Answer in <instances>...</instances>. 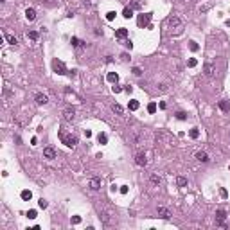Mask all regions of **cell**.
<instances>
[{
    "label": "cell",
    "mask_w": 230,
    "mask_h": 230,
    "mask_svg": "<svg viewBox=\"0 0 230 230\" xmlns=\"http://www.w3.org/2000/svg\"><path fill=\"white\" fill-rule=\"evenodd\" d=\"M113 18H115V13H113V11H110V13H106V20H108V22H112Z\"/></svg>",
    "instance_id": "e575fe53"
},
{
    "label": "cell",
    "mask_w": 230,
    "mask_h": 230,
    "mask_svg": "<svg viewBox=\"0 0 230 230\" xmlns=\"http://www.w3.org/2000/svg\"><path fill=\"white\" fill-rule=\"evenodd\" d=\"M219 194L223 196V198H227V191H225V189H221V191H219Z\"/></svg>",
    "instance_id": "ee69618b"
},
{
    "label": "cell",
    "mask_w": 230,
    "mask_h": 230,
    "mask_svg": "<svg viewBox=\"0 0 230 230\" xmlns=\"http://www.w3.org/2000/svg\"><path fill=\"white\" fill-rule=\"evenodd\" d=\"M189 47H191V50H198V43H196V42H189Z\"/></svg>",
    "instance_id": "8d00e7d4"
},
{
    "label": "cell",
    "mask_w": 230,
    "mask_h": 230,
    "mask_svg": "<svg viewBox=\"0 0 230 230\" xmlns=\"http://www.w3.org/2000/svg\"><path fill=\"white\" fill-rule=\"evenodd\" d=\"M122 16H124V18H131V16H133V9H131V7H124Z\"/></svg>",
    "instance_id": "d4e9b609"
},
{
    "label": "cell",
    "mask_w": 230,
    "mask_h": 230,
    "mask_svg": "<svg viewBox=\"0 0 230 230\" xmlns=\"http://www.w3.org/2000/svg\"><path fill=\"white\" fill-rule=\"evenodd\" d=\"M27 218H29V219H34V218H36V210H29V212H27Z\"/></svg>",
    "instance_id": "f35d334b"
},
{
    "label": "cell",
    "mask_w": 230,
    "mask_h": 230,
    "mask_svg": "<svg viewBox=\"0 0 230 230\" xmlns=\"http://www.w3.org/2000/svg\"><path fill=\"white\" fill-rule=\"evenodd\" d=\"M70 43H72V47H76V49H81V47H85V45H86V43L83 42V40H79V38H76V36H72Z\"/></svg>",
    "instance_id": "4fadbf2b"
},
{
    "label": "cell",
    "mask_w": 230,
    "mask_h": 230,
    "mask_svg": "<svg viewBox=\"0 0 230 230\" xmlns=\"http://www.w3.org/2000/svg\"><path fill=\"white\" fill-rule=\"evenodd\" d=\"M131 90H133V86H131V85H124V92L131 93Z\"/></svg>",
    "instance_id": "60d3db41"
},
{
    "label": "cell",
    "mask_w": 230,
    "mask_h": 230,
    "mask_svg": "<svg viewBox=\"0 0 230 230\" xmlns=\"http://www.w3.org/2000/svg\"><path fill=\"white\" fill-rule=\"evenodd\" d=\"M176 185H178V187H185V185H187V178H185V176H178V178H176Z\"/></svg>",
    "instance_id": "44dd1931"
},
{
    "label": "cell",
    "mask_w": 230,
    "mask_h": 230,
    "mask_svg": "<svg viewBox=\"0 0 230 230\" xmlns=\"http://www.w3.org/2000/svg\"><path fill=\"white\" fill-rule=\"evenodd\" d=\"M88 187L92 189V191H99V189H101V178H97V176L90 178V182H88Z\"/></svg>",
    "instance_id": "ba28073f"
},
{
    "label": "cell",
    "mask_w": 230,
    "mask_h": 230,
    "mask_svg": "<svg viewBox=\"0 0 230 230\" xmlns=\"http://www.w3.org/2000/svg\"><path fill=\"white\" fill-rule=\"evenodd\" d=\"M31 198H32V192H31V191H27V189H25V191H22V200L29 201Z\"/></svg>",
    "instance_id": "cb8c5ba5"
},
{
    "label": "cell",
    "mask_w": 230,
    "mask_h": 230,
    "mask_svg": "<svg viewBox=\"0 0 230 230\" xmlns=\"http://www.w3.org/2000/svg\"><path fill=\"white\" fill-rule=\"evenodd\" d=\"M131 72L135 74V76H142V69H140V67H133Z\"/></svg>",
    "instance_id": "836d02e7"
},
{
    "label": "cell",
    "mask_w": 230,
    "mask_h": 230,
    "mask_svg": "<svg viewBox=\"0 0 230 230\" xmlns=\"http://www.w3.org/2000/svg\"><path fill=\"white\" fill-rule=\"evenodd\" d=\"M196 158H198L200 162H203V164H205V162H208V155H207L205 151H198V153H196Z\"/></svg>",
    "instance_id": "2e32d148"
},
{
    "label": "cell",
    "mask_w": 230,
    "mask_h": 230,
    "mask_svg": "<svg viewBox=\"0 0 230 230\" xmlns=\"http://www.w3.org/2000/svg\"><path fill=\"white\" fill-rule=\"evenodd\" d=\"M106 79L110 81V83H117V81H119V76H117V74H115V72H108Z\"/></svg>",
    "instance_id": "d6986e66"
},
{
    "label": "cell",
    "mask_w": 230,
    "mask_h": 230,
    "mask_svg": "<svg viewBox=\"0 0 230 230\" xmlns=\"http://www.w3.org/2000/svg\"><path fill=\"white\" fill-rule=\"evenodd\" d=\"M38 205H40V208H47V205H49V201H47L45 198H40V201H38Z\"/></svg>",
    "instance_id": "f1b7e54d"
},
{
    "label": "cell",
    "mask_w": 230,
    "mask_h": 230,
    "mask_svg": "<svg viewBox=\"0 0 230 230\" xmlns=\"http://www.w3.org/2000/svg\"><path fill=\"white\" fill-rule=\"evenodd\" d=\"M61 140H63V144L67 147H76V144H77V137H76V135H63L61 133Z\"/></svg>",
    "instance_id": "3957f363"
},
{
    "label": "cell",
    "mask_w": 230,
    "mask_h": 230,
    "mask_svg": "<svg viewBox=\"0 0 230 230\" xmlns=\"http://www.w3.org/2000/svg\"><path fill=\"white\" fill-rule=\"evenodd\" d=\"M203 72H205V76H208V77H210L212 74L216 72L214 65H212V63H205V65H203Z\"/></svg>",
    "instance_id": "8fae6325"
},
{
    "label": "cell",
    "mask_w": 230,
    "mask_h": 230,
    "mask_svg": "<svg viewBox=\"0 0 230 230\" xmlns=\"http://www.w3.org/2000/svg\"><path fill=\"white\" fill-rule=\"evenodd\" d=\"M58 157V153H56V149H54L52 146H49V147H45L43 149V158H47V160H54Z\"/></svg>",
    "instance_id": "277c9868"
},
{
    "label": "cell",
    "mask_w": 230,
    "mask_h": 230,
    "mask_svg": "<svg viewBox=\"0 0 230 230\" xmlns=\"http://www.w3.org/2000/svg\"><path fill=\"white\" fill-rule=\"evenodd\" d=\"M182 22H180V18L178 16H173V18H169V25L171 27H176V25H180Z\"/></svg>",
    "instance_id": "7402d4cb"
},
{
    "label": "cell",
    "mask_w": 230,
    "mask_h": 230,
    "mask_svg": "<svg viewBox=\"0 0 230 230\" xmlns=\"http://www.w3.org/2000/svg\"><path fill=\"white\" fill-rule=\"evenodd\" d=\"M189 135H191V139H198V137H200V131H198V128H192V130L189 131Z\"/></svg>",
    "instance_id": "4316f807"
},
{
    "label": "cell",
    "mask_w": 230,
    "mask_h": 230,
    "mask_svg": "<svg viewBox=\"0 0 230 230\" xmlns=\"http://www.w3.org/2000/svg\"><path fill=\"white\" fill-rule=\"evenodd\" d=\"M151 182H153V184H157V185H158V184H162V178L158 176V174H151Z\"/></svg>",
    "instance_id": "83f0119b"
},
{
    "label": "cell",
    "mask_w": 230,
    "mask_h": 230,
    "mask_svg": "<svg viewBox=\"0 0 230 230\" xmlns=\"http://www.w3.org/2000/svg\"><path fill=\"white\" fill-rule=\"evenodd\" d=\"M176 119L178 120H185L187 119V113L185 112H176Z\"/></svg>",
    "instance_id": "1f68e13d"
},
{
    "label": "cell",
    "mask_w": 230,
    "mask_h": 230,
    "mask_svg": "<svg viewBox=\"0 0 230 230\" xmlns=\"http://www.w3.org/2000/svg\"><path fill=\"white\" fill-rule=\"evenodd\" d=\"M139 106H140V104H139V101H135V99H131L130 103H128V108H130L131 112H135V110H139Z\"/></svg>",
    "instance_id": "ffe728a7"
},
{
    "label": "cell",
    "mask_w": 230,
    "mask_h": 230,
    "mask_svg": "<svg viewBox=\"0 0 230 230\" xmlns=\"http://www.w3.org/2000/svg\"><path fill=\"white\" fill-rule=\"evenodd\" d=\"M149 20H151L149 13H146V15H139L137 24H139V27H147V25H149Z\"/></svg>",
    "instance_id": "5b68a950"
},
{
    "label": "cell",
    "mask_w": 230,
    "mask_h": 230,
    "mask_svg": "<svg viewBox=\"0 0 230 230\" xmlns=\"http://www.w3.org/2000/svg\"><path fill=\"white\" fill-rule=\"evenodd\" d=\"M122 90H124V88H120L117 83H113V86H112V92H113V93H120Z\"/></svg>",
    "instance_id": "f546056e"
},
{
    "label": "cell",
    "mask_w": 230,
    "mask_h": 230,
    "mask_svg": "<svg viewBox=\"0 0 230 230\" xmlns=\"http://www.w3.org/2000/svg\"><path fill=\"white\" fill-rule=\"evenodd\" d=\"M225 219H227V212L223 210V208H218V210H216V225H218V227H223V228H227Z\"/></svg>",
    "instance_id": "7a4b0ae2"
},
{
    "label": "cell",
    "mask_w": 230,
    "mask_h": 230,
    "mask_svg": "<svg viewBox=\"0 0 230 230\" xmlns=\"http://www.w3.org/2000/svg\"><path fill=\"white\" fill-rule=\"evenodd\" d=\"M97 140H99V144H106V142H108V135L106 133H99L97 135Z\"/></svg>",
    "instance_id": "603a6c76"
},
{
    "label": "cell",
    "mask_w": 230,
    "mask_h": 230,
    "mask_svg": "<svg viewBox=\"0 0 230 230\" xmlns=\"http://www.w3.org/2000/svg\"><path fill=\"white\" fill-rule=\"evenodd\" d=\"M70 221H72V225H79V223H81V218H79V216H74Z\"/></svg>",
    "instance_id": "d590c367"
},
{
    "label": "cell",
    "mask_w": 230,
    "mask_h": 230,
    "mask_svg": "<svg viewBox=\"0 0 230 230\" xmlns=\"http://www.w3.org/2000/svg\"><path fill=\"white\" fill-rule=\"evenodd\" d=\"M27 36H29L31 40H38V38H40V32H38V31H31Z\"/></svg>",
    "instance_id": "4dcf8cb0"
},
{
    "label": "cell",
    "mask_w": 230,
    "mask_h": 230,
    "mask_svg": "<svg viewBox=\"0 0 230 230\" xmlns=\"http://www.w3.org/2000/svg\"><path fill=\"white\" fill-rule=\"evenodd\" d=\"M34 101H36V104H40V106L49 103V99H47L45 93H36V95H34Z\"/></svg>",
    "instance_id": "30bf717a"
},
{
    "label": "cell",
    "mask_w": 230,
    "mask_h": 230,
    "mask_svg": "<svg viewBox=\"0 0 230 230\" xmlns=\"http://www.w3.org/2000/svg\"><path fill=\"white\" fill-rule=\"evenodd\" d=\"M120 192L126 194V192H128V185H120Z\"/></svg>",
    "instance_id": "b9f144b4"
},
{
    "label": "cell",
    "mask_w": 230,
    "mask_h": 230,
    "mask_svg": "<svg viewBox=\"0 0 230 230\" xmlns=\"http://www.w3.org/2000/svg\"><path fill=\"white\" fill-rule=\"evenodd\" d=\"M124 45L128 47V49H133V42H131V40H124Z\"/></svg>",
    "instance_id": "ab89813d"
},
{
    "label": "cell",
    "mask_w": 230,
    "mask_h": 230,
    "mask_svg": "<svg viewBox=\"0 0 230 230\" xmlns=\"http://www.w3.org/2000/svg\"><path fill=\"white\" fill-rule=\"evenodd\" d=\"M219 110L221 112H230V101H219Z\"/></svg>",
    "instance_id": "9a60e30c"
},
{
    "label": "cell",
    "mask_w": 230,
    "mask_h": 230,
    "mask_svg": "<svg viewBox=\"0 0 230 230\" xmlns=\"http://www.w3.org/2000/svg\"><path fill=\"white\" fill-rule=\"evenodd\" d=\"M147 112H149V113H155V112H157V104H155V103H149V104H147Z\"/></svg>",
    "instance_id": "d6a6232c"
},
{
    "label": "cell",
    "mask_w": 230,
    "mask_h": 230,
    "mask_svg": "<svg viewBox=\"0 0 230 230\" xmlns=\"http://www.w3.org/2000/svg\"><path fill=\"white\" fill-rule=\"evenodd\" d=\"M99 218H101V221H103L104 223V225H110V214H108V212H101V216H99Z\"/></svg>",
    "instance_id": "ac0fdd59"
},
{
    "label": "cell",
    "mask_w": 230,
    "mask_h": 230,
    "mask_svg": "<svg viewBox=\"0 0 230 230\" xmlns=\"http://www.w3.org/2000/svg\"><path fill=\"white\" fill-rule=\"evenodd\" d=\"M85 135H86V139H90L92 137V131L90 130H85Z\"/></svg>",
    "instance_id": "7bdbcfd3"
},
{
    "label": "cell",
    "mask_w": 230,
    "mask_h": 230,
    "mask_svg": "<svg viewBox=\"0 0 230 230\" xmlns=\"http://www.w3.org/2000/svg\"><path fill=\"white\" fill-rule=\"evenodd\" d=\"M158 216L164 218V219H169L171 218V212H169V208H165V207H158Z\"/></svg>",
    "instance_id": "7c38bea8"
},
{
    "label": "cell",
    "mask_w": 230,
    "mask_h": 230,
    "mask_svg": "<svg viewBox=\"0 0 230 230\" xmlns=\"http://www.w3.org/2000/svg\"><path fill=\"white\" fill-rule=\"evenodd\" d=\"M135 164H137V165H140V167H146V165H147L146 153H137V155H135Z\"/></svg>",
    "instance_id": "8992f818"
},
{
    "label": "cell",
    "mask_w": 230,
    "mask_h": 230,
    "mask_svg": "<svg viewBox=\"0 0 230 230\" xmlns=\"http://www.w3.org/2000/svg\"><path fill=\"white\" fill-rule=\"evenodd\" d=\"M187 65H189V67H191V69H192V67H196V65H198V61H196L194 58H191V59H189V61H187Z\"/></svg>",
    "instance_id": "74e56055"
},
{
    "label": "cell",
    "mask_w": 230,
    "mask_h": 230,
    "mask_svg": "<svg viewBox=\"0 0 230 230\" xmlns=\"http://www.w3.org/2000/svg\"><path fill=\"white\" fill-rule=\"evenodd\" d=\"M115 38H117V40H122V42H124V40L128 38V29H126V27H120V29H117V31H115Z\"/></svg>",
    "instance_id": "9c48e42d"
},
{
    "label": "cell",
    "mask_w": 230,
    "mask_h": 230,
    "mask_svg": "<svg viewBox=\"0 0 230 230\" xmlns=\"http://www.w3.org/2000/svg\"><path fill=\"white\" fill-rule=\"evenodd\" d=\"M74 117H76V110H74V108H65V112H63V119L67 120V122H72Z\"/></svg>",
    "instance_id": "52a82bcc"
},
{
    "label": "cell",
    "mask_w": 230,
    "mask_h": 230,
    "mask_svg": "<svg viewBox=\"0 0 230 230\" xmlns=\"http://www.w3.org/2000/svg\"><path fill=\"white\" fill-rule=\"evenodd\" d=\"M112 112L117 113V115H122L124 113V108L120 106V104H112Z\"/></svg>",
    "instance_id": "e0dca14e"
},
{
    "label": "cell",
    "mask_w": 230,
    "mask_h": 230,
    "mask_svg": "<svg viewBox=\"0 0 230 230\" xmlns=\"http://www.w3.org/2000/svg\"><path fill=\"white\" fill-rule=\"evenodd\" d=\"M52 70L56 72V74H59V76H65V74H69V70H67L65 63L61 61V59H58V58L52 61Z\"/></svg>",
    "instance_id": "6da1fadb"
},
{
    "label": "cell",
    "mask_w": 230,
    "mask_h": 230,
    "mask_svg": "<svg viewBox=\"0 0 230 230\" xmlns=\"http://www.w3.org/2000/svg\"><path fill=\"white\" fill-rule=\"evenodd\" d=\"M25 18L29 20V22H32V20L36 18V9H34V7H29V9L25 11Z\"/></svg>",
    "instance_id": "5bb4252c"
},
{
    "label": "cell",
    "mask_w": 230,
    "mask_h": 230,
    "mask_svg": "<svg viewBox=\"0 0 230 230\" xmlns=\"http://www.w3.org/2000/svg\"><path fill=\"white\" fill-rule=\"evenodd\" d=\"M5 38H7V42H9V45H16V43H18V40H16V36H13V34H5Z\"/></svg>",
    "instance_id": "484cf974"
}]
</instances>
